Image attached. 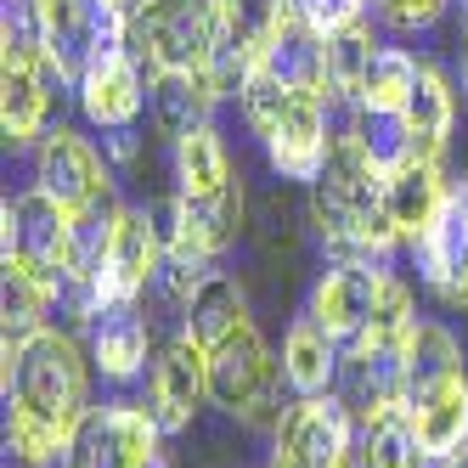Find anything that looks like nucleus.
<instances>
[{"mask_svg": "<svg viewBox=\"0 0 468 468\" xmlns=\"http://www.w3.org/2000/svg\"><path fill=\"white\" fill-rule=\"evenodd\" d=\"M0 389L6 407H28L62 429H80V418L90 412V350L80 345L74 327H46L28 345H0Z\"/></svg>", "mask_w": 468, "mask_h": 468, "instance_id": "f257e3e1", "label": "nucleus"}, {"mask_svg": "<svg viewBox=\"0 0 468 468\" xmlns=\"http://www.w3.org/2000/svg\"><path fill=\"white\" fill-rule=\"evenodd\" d=\"M124 46L142 57L147 74H204L226 46L220 0H136Z\"/></svg>", "mask_w": 468, "mask_h": 468, "instance_id": "f03ea898", "label": "nucleus"}, {"mask_svg": "<svg viewBox=\"0 0 468 468\" xmlns=\"http://www.w3.org/2000/svg\"><path fill=\"white\" fill-rule=\"evenodd\" d=\"M282 389H288L282 356H271V345H265V333L254 322H243L231 339H220L209 350V400L226 418H238L243 429H265V434H271L277 418L288 412Z\"/></svg>", "mask_w": 468, "mask_h": 468, "instance_id": "7ed1b4c3", "label": "nucleus"}, {"mask_svg": "<svg viewBox=\"0 0 468 468\" xmlns=\"http://www.w3.org/2000/svg\"><path fill=\"white\" fill-rule=\"evenodd\" d=\"M0 238H6V265H23L28 277H40L51 293L80 265V220L74 209H62L51 192L23 186L0 204Z\"/></svg>", "mask_w": 468, "mask_h": 468, "instance_id": "20e7f679", "label": "nucleus"}, {"mask_svg": "<svg viewBox=\"0 0 468 468\" xmlns=\"http://www.w3.org/2000/svg\"><path fill=\"white\" fill-rule=\"evenodd\" d=\"M28 6H35V17H40L46 62L62 80V90H74L85 80V69L108 46H124L130 12L113 6V0H28Z\"/></svg>", "mask_w": 468, "mask_h": 468, "instance_id": "39448f33", "label": "nucleus"}, {"mask_svg": "<svg viewBox=\"0 0 468 468\" xmlns=\"http://www.w3.org/2000/svg\"><path fill=\"white\" fill-rule=\"evenodd\" d=\"M361 423L339 395H293V407L271 429V463L265 468H333L356 457Z\"/></svg>", "mask_w": 468, "mask_h": 468, "instance_id": "423d86ee", "label": "nucleus"}, {"mask_svg": "<svg viewBox=\"0 0 468 468\" xmlns=\"http://www.w3.org/2000/svg\"><path fill=\"white\" fill-rule=\"evenodd\" d=\"M164 457V429L147 412V400H102L74 429L69 468H147Z\"/></svg>", "mask_w": 468, "mask_h": 468, "instance_id": "0eeeda50", "label": "nucleus"}, {"mask_svg": "<svg viewBox=\"0 0 468 468\" xmlns=\"http://www.w3.org/2000/svg\"><path fill=\"white\" fill-rule=\"evenodd\" d=\"M113 176L119 170L108 164V153L90 136H80L74 124H51L35 142V186L51 192L57 204L74 209V215L113 204Z\"/></svg>", "mask_w": 468, "mask_h": 468, "instance_id": "6e6552de", "label": "nucleus"}, {"mask_svg": "<svg viewBox=\"0 0 468 468\" xmlns=\"http://www.w3.org/2000/svg\"><path fill=\"white\" fill-rule=\"evenodd\" d=\"M265 158L282 181H322L327 153H333V102L322 90H288L282 119L260 136Z\"/></svg>", "mask_w": 468, "mask_h": 468, "instance_id": "1a4fd4ad", "label": "nucleus"}, {"mask_svg": "<svg viewBox=\"0 0 468 468\" xmlns=\"http://www.w3.org/2000/svg\"><path fill=\"white\" fill-rule=\"evenodd\" d=\"M209 400V350L192 339V333H170L153 356L147 373V412L158 418L164 434H186L197 407Z\"/></svg>", "mask_w": 468, "mask_h": 468, "instance_id": "9d476101", "label": "nucleus"}, {"mask_svg": "<svg viewBox=\"0 0 468 468\" xmlns=\"http://www.w3.org/2000/svg\"><path fill=\"white\" fill-rule=\"evenodd\" d=\"M147 96H153V74L142 69V57L130 46H108L74 85L85 124H96L102 136L108 130H136V119L147 113Z\"/></svg>", "mask_w": 468, "mask_h": 468, "instance_id": "9b49d317", "label": "nucleus"}, {"mask_svg": "<svg viewBox=\"0 0 468 468\" xmlns=\"http://www.w3.org/2000/svg\"><path fill=\"white\" fill-rule=\"evenodd\" d=\"M384 277H389V265H373V260H333L327 271L311 282V293H305V316L327 333V339L350 345L356 333L373 322L378 293H384Z\"/></svg>", "mask_w": 468, "mask_h": 468, "instance_id": "f8f14e48", "label": "nucleus"}, {"mask_svg": "<svg viewBox=\"0 0 468 468\" xmlns=\"http://www.w3.org/2000/svg\"><path fill=\"white\" fill-rule=\"evenodd\" d=\"M412 265H418V282L446 311H468V176L452 181L446 209L429 226V238L412 249Z\"/></svg>", "mask_w": 468, "mask_h": 468, "instance_id": "ddd939ff", "label": "nucleus"}, {"mask_svg": "<svg viewBox=\"0 0 468 468\" xmlns=\"http://www.w3.org/2000/svg\"><path fill=\"white\" fill-rule=\"evenodd\" d=\"M85 350H90V367L102 373L108 384H136L153 373V316L147 305H102L90 322H85Z\"/></svg>", "mask_w": 468, "mask_h": 468, "instance_id": "4468645a", "label": "nucleus"}, {"mask_svg": "<svg viewBox=\"0 0 468 468\" xmlns=\"http://www.w3.org/2000/svg\"><path fill=\"white\" fill-rule=\"evenodd\" d=\"M446 192H452V176H446V158H395L389 170H384V209H389V226H395V238L418 249L429 238V226L441 220L446 209Z\"/></svg>", "mask_w": 468, "mask_h": 468, "instance_id": "2eb2a0df", "label": "nucleus"}, {"mask_svg": "<svg viewBox=\"0 0 468 468\" xmlns=\"http://www.w3.org/2000/svg\"><path fill=\"white\" fill-rule=\"evenodd\" d=\"M407 345H361L350 339L345 345V361H339V395L356 423H373L384 418L389 407L407 400V361H400Z\"/></svg>", "mask_w": 468, "mask_h": 468, "instance_id": "dca6fc26", "label": "nucleus"}, {"mask_svg": "<svg viewBox=\"0 0 468 468\" xmlns=\"http://www.w3.org/2000/svg\"><path fill=\"white\" fill-rule=\"evenodd\" d=\"M57 96H62V80L51 69H17V62H0V124H6L12 147H35L46 136Z\"/></svg>", "mask_w": 468, "mask_h": 468, "instance_id": "f3484780", "label": "nucleus"}, {"mask_svg": "<svg viewBox=\"0 0 468 468\" xmlns=\"http://www.w3.org/2000/svg\"><path fill=\"white\" fill-rule=\"evenodd\" d=\"M226 102L220 80L204 69V74H153V96H147V113H153V130L158 136H192V130L215 124V108Z\"/></svg>", "mask_w": 468, "mask_h": 468, "instance_id": "a211bd4d", "label": "nucleus"}, {"mask_svg": "<svg viewBox=\"0 0 468 468\" xmlns=\"http://www.w3.org/2000/svg\"><path fill=\"white\" fill-rule=\"evenodd\" d=\"M400 124H407V142H412L418 158H446L452 124H457V90H452L446 69L434 57L418 62V80H412L407 108H400Z\"/></svg>", "mask_w": 468, "mask_h": 468, "instance_id": "6ab92c4d", "label": "nucleus"}, {"mask_svg": "<svg viewBox=\"0 0 468 468\" xmlns=\"http://www.w3.org/2000/svg\"><path fill=\"white\" fill-rule=\"evenodd\" d=\"M400 361H407V407H412V400H423L429 389H441L446 378L468 373V350L457 345V333L441 316H418V327L407 333Z\"/></svg>", "mask_w": 468, "mask_h": 468, "instance_id": "aec40b11", "label": "nucleus"}, {"mask_svg": "<svg viewBox=\"0 0 468 468\" xmlns=\"http://www.w3.org/2000/svg\"><path fill=\"white\" fill-rule=\"evenodd\" d=\"M339 361H345L339 339H327L311 316H293V327L282 333V378L293 395H333L339 389Z\"/></svg>", "mask_w": 468, "mask_h": 468, "instance_id": "412c9836", "label": "nucleus"}, {"mask_svg": "<svg viewBox=\"0 0 468 468\" xmlns=\"http://www.w3.org/2000/svg\"><path fill=\"white\" fill-rule=\"evenodd\" d=\"M412 429H418V441L429 452V463H446L468 446V373L446 378L441 389H429L423 400H412Z\"/></svg>", "mask_w": 468, "mask_h": 468, "instance_id": "4be33fe9", "label": "nucleus"}, {"mask_svg": "<svg viewBox=\"0 0 468 468\" xmlns=\"http://www.w3.org/2000/svg\"><path fill=\"white\" fill-rule=\"evenodd\" d=\"M254 69L277 74V80L293 85V90H322V96H327V35H316L311 23L288 17L277 35H271V46L260 51Z\"/></svg>", "mask_w": 468, "mask_h": 468, "instance_id": "5701e85b", "label": "nucleus"}, {"mask_svg": "<svg viewBox=\"0 0 468 468\" xmlns=\"http://www.w3.org/2000/svg\"><path fill=\"white\" fill-rule=\"evenodd\" d=\"M243 322H254L249 316V299H243V288H238V277L231 271H215L197 282V293L186 299V311H181V333H192L204 350H215L220 339H231Z\"/></svg>", "mask_w": 468, "mask_h": 468, "instance_id": "b1692460", "label": "nucleus"}, {"mask_svg": "<svg viewBox=\"0 0 468 468\" xmlns=\"http://www.w3.org/2000/svg\"><path fill=\"white\" fill-rule=\"evenodd\" d=\"M170 170H176V192L181 197H215L226 192L231 181H238V164H231V147L220 142V130L204 124V130H192V136L170 142Z\"/></svg>", "mask_w": 468, "mask_h": 468, "instance_id": "393cba45", "label": "nucleus"}, {"mask_svg": "<svg viewBox=\"0 0 468 468\" xmlns=\"http://www.w3.org/2000/svg\"><path fill=\"white\" fill-rule=\"evenodd\" d=\"M378 46H384V23L373 12L356 17L350 28H339V35H327V102H356Z\"/></svg>", "mask_w": 468, "mask_h": 468, "instance_id": "a878e982", "label": "nucleus"}, {"mask_svg": "<svg viewBox=\"0 0 468 468\" xmlns=\"http://www.w3.org/2000/svg\"><path fill=\"white\" fill-rule=\"evenodd\" d=\"M356 463H361V468H434L429 452H423V441H418V429H412L407 400H400V407H389L384 418L361 423Z\"/></svg>", "mask_w": 468, "mask_h": 468, "instance_id": "bb28decb", "label": "nucleus"}, {"mask_svg": "<svg viewBox=\"0 0 468 468\" xmlns=\"http://www.w3.org/2000/svg\"><path fill=\"white\" fill-rule=\"evenodd\" d=\"M69 446L74 434L28 412V407H6V463L12 468H69Z\"/></svg>", "mask_w": 468, "mask_h": 468, "instance_id": "cd10ccee", "label": "nucleus"}, {"mask_svg": "<svg viewBox=\"0 0 468 468\" xmlns=\"http://www.w3.org/2000/svg\"><path fill=\"white\" fill-rule=\"evenodd\" d=\"M418 62H423V57L407 51V46H378V57H373V69H367V80H361V90H356L350 108L378 113V119H395L400 108H407V96H412Z\"/></svg>", "mask_w": 468, "mask_h": 468, "instance_id": "c85d7f7f", "label": "nucleus"}, {"mask_svg": "<svg viewBox=\"0 0 468 468\" xmlns=\"http://www.w3.org/2000/svg\"><path fill=\"white\" fill-rule=\"evenodd\" d=\"M51 305H57V293L40 277H28L23 265H6V282H0V322H6V345H28L35 333H46L51 327Z\"/></svg>", "mask_w": 468, "mask_h": 468, "instance_id": "c756f323", "label": "nucleus"}, {"mask_svg": "<svg viewBox=\"0 0 468 468\" xmlns=\"http://www.w3.org/2000/svg\"><path fill=\"white\" fill-rule=\"evenodd\" d=\"M446 12H457V0H373V17L384 23V35H400V40L441 28Z\"/></svg>", "mask_w": 468, "mask_h": 468, "instance_id": "7c9ffc66", "label": "nucleus"}, {"mask_svg": "<svg viewBox=\"0 0 468 468\" xmlns=\"http://www.w3.org/2000/svg\"><path fill=\"white\" fill-rule=\"evenodd\" d=\"M367 12H373V0H293V17L311 23L316 35H339V28H350Z\"/></svg>", "mask_w": 468, "mask_h": 468, "instance_id": "2f4dec72", "label": "nucleus"}, {"mask_svg": "<svg viewBox=\"0 0 468 468\" xmlns=\"http://www.w3.org/2000/svg\"><path fill=\"white\" fill-rule=\"evenodd\" d=\"M102 153H108L113 170H130V164L142 158V136H136V130H108V136H102Z\"/></svg>", "mask_w": 468, "mask_h": 468, "instance_id": "473e14b6", "label": "nucleus"}, {"mask_svg": "<svg viewBox=\"0 0 468 468\" xmlns=\"http://www.w3.org/2000/svg\"><path fill=\"white\" fill-rule=\"evenodd\" d=\"M434 468H468V446H463L457 457H446V463H434Z\"/></svg>", "mask_w": 468, "mask_h": 468, "instance_id": "72a5a7b5", "label": "nucleus"}, {"mask_svg": "<svg viewBox=\"0 0 468 468\" xmlns=\"http://www.w3.org/2000/svg\"><path fill=\"white\" fill-rule=\"evenodd\" d=\"M463 102H468V51H463Z\"/></svg>", "mask_w": 468, "mask_h": 468, "instance_id": "f704fd0d", "label": "nucleus"}, {"mask_svg": "<svg viewBox=\"0 0 468 468\" xmlns=\"http://www.w3.org/2000/svg\"><path fill=\"white\" fill-rule=\"evenodd\" d=\"M333 468H361V463H356V457H345V463H333Z\"/></svg>", "mask_w": 468, "mask_h": 468, "instance_id": "c9c22d12", "label": "nucleus"}, {"mask_svg": "<svg viewBox=\"0 0 468 468\" xmlns=\"http://www.w3.org/2000/svg\"><path fill=\"white\" fill-rule=\"evenodd\" d=\"M6 6H12V0H6Z\"/></svg>", "mask_w": 468, "mask_h": 468, "instance_id": "e433bc0d", "label": "nucleus"}]
</instances>
